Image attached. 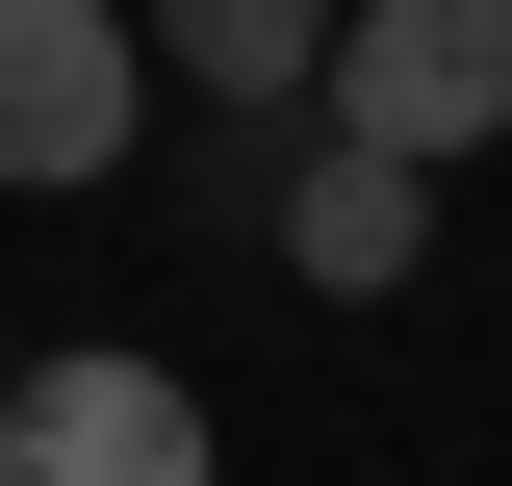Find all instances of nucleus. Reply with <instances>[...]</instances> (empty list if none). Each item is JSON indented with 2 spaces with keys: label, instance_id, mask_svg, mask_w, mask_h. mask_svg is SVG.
I'll return each instance as SVG.
<instances>
[{
  "label": "nucleus",
  "instance_id": "nucleus-1",
  "mask_svg": "<svg viewBox=\"0 0 512 486\" xmlns=\"http://www.w3.org/2000/svg\"><path fill=\"white\" fill-rule=\"evenodd\" d=\"M128 154H154V26H128V0H0V180L77 205V180H128Z\"/></svg>",
  "mask_w": 512,
  "mask_h": 486
},
{
  "label": "nucleus",
  "instance_id": "nucleus-2",
  "mask_svg": "<svg viewBox=\"0 0 512 486\" xmlns=\"http://www.w3.org/2000/svg\"><path fill=\"white\" fill-rule=\"evenodd\" d=\"M308 128H359V154H487L512 128V0H333Z\"/></svg>",
  "mask_w": 512,
  "mask_h": 486
},
{
  "label": "nucleus",
  "instance_id": "nucleus-3",
  "mask_svg": "<svg viewBox=\"0 0 512 486\" xmlns=\"http://www.w3.org/2000/svg\"><path fill=\"white\" fill-rule=\"evenodd\" d=\"M0 486H231L180 359H26L0 384Z\"/></svg>",
  "mask_w": 512,
  "mask_h": 486
},
{
  "label": "nucleus",
  "instance_id": "nucleus-4",
  "mask_svg": "<svg viewBox=\"0 0 512 486\" xmlns=\"http://www.w3.org/2000/svg\"><path fill=\"white\" fill-rule=\"evenodd\" d=\"M282 282H333V307H384L410 256H436V154H359V128H282Z\"/></svg>",
  "mask_w": 512,
  "mask_h": 486
},
{
  "label": "nucleus",
  "instance_id": "nucleus-5",
  "mask_svg": "<svg viewBox=\"0 0 512 486\" xmlns=\"http://www.w3.org/2000/svg\"><path fill=\"white\" fill-rule=\"evenodd\" d=\"M154 77H180L205 128H308V77H333V0H154Z\"/></svg>",
  "mask_w": 512,
  "mask_h": 486
},
{
  "label": "nucleus",
  "instance_id": "nucleus-6",
  "mask_svg": "<svg viewBox=\"0 0 512 486\" xmlns=\"http://www.w3.org/2000/svg\"><path fill=\"white\" fill-rule=\"evenodd\" d=\"M0 384H26V333H0Z\"/></svg>",
  "mask_w": 512,
  "mask_h": 486
}]
</instances>
